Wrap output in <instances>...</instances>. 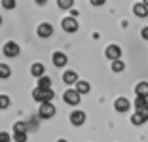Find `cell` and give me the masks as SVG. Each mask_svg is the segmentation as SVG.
Listing matches in <instances>:
<instances>
[{
	"instance_id": "obj_1",
	"label": "cell",
	"mask_w": 148,
	"mask_h": 142,
	"mask_svg": "<svg viewBox=\"0 0 148 142\" xmlns=\"http://www.w3.org/2000/svg\"><path fill=\"white\" fill-rule=\"evenodd\" d=\"M32 97H34V100H38L40 104H48V102H51V99H53V91L49 89V91H40L38 87H36L34 91H32Z\"/></svg>"
},
{
	"instance_id": "obj_2",
	"label": "cell",
	"mask_w": 148,
	"mask_h": 142,
	"mask_svg": "<svg viewBox=\"0 0 148 142\" xmlns=\"http://www.w3.org/2000/svg\"><path fill=\"white\" fill-rule=\"evenodd\" d=\"M53 116H55V106H53L51 102L40 104V108H38V117L40 119H49V117H53Z\"/></svg>"
},
{
	"instance_id": "obj_3",
	"label": "cell",
	"mask_w": 148,
	"mask_h": 142,
	"mask_svg": "<svg viewBox=\"0 0 148 142\" xmlns=\"http://www.w3.org/2000/svg\"><path fill=\"white\" fill-rule=\"evenodd\" d=\"M105 55L114 63V61H120V57H122V49H120V46H116V44H110V46L105 49Z\"/></svg>"
},
{
	"instance_id": "obj_4",
	"label": "cell",
	"mask_w": 148,
	"mask_h": 142,
	"mask_svg": "<svg viewBox=\"0 0 148 142\" xmlns=\"http://www.w3.org/2000/svg\"><path fill=\"white\" fill-rule=\"evenodd\" d=\"M65 102H69V104H72V106H76V104L80 102V93L76 89H69V91H65Z\"/></svg>"
},
{
	"instance_id": "obj_5",
	"label": "cell",
	"mask_w": 148,
	"mask_h": 142,
	"mask_svg": "<svg viewBox=\"0 0 148 142\" xmlns=\"http://www.w3.org/2000/svg\"><path fill=\"white\" fill-rule=\"evenodd\" d=\"M19 44H15V42H8V44H4V55L6 57H17L19 55Z\"/></svg>"
},
{
	"instance_id": "obj_6",
	"label": "cell",
	"mask_w": 148,
	"mask_h": 142,
	"mask_svg": "<svg viewBox=\"0 0 148 142\" xmlns=\"http://www.w3.org/2000/svg\"><path fill=\"white\" fill-rule=\"evenodd\" d=\"M61 27H63V30H66V32H76V30H78V21H76L74 17H65L63 23H61Z\"/></svg>"
},
{
	"instance_id": "obj_7",
	"label": "cell",
	"mask_w": 148,
	"mask_h": 142,
	"mask_svg": "<svg viewBox=\"0 0 148 142\" xmlns=\"http://www.w3.org/2000/svg\"><path fill=\"white\" fill-rule=\"evenodd\" d=\"M84 121H86V114H84L82 110H74V112L70 114V123H72L74 127L84 125Z\"/></svg>"
},
{
	"instance_id": "obj_8",
	"label": "cell",
	"mask_w": 148,
	"mask_h": 142,
	"mask_svg": "<svg viewBox=\"0 0 148 142\" xmlns=\"http://www.w3.org/2000/svg\"><path fill=\"white\" fill-rule=\"evenodd\" d=\"M129 100L125 99V97H118L116 99V102H114V108H116L118 112H127V110H129Z\"/></svg>"
},
{
	"instance_id": "obj_9",
	"label": "cell",
	"mask_w": 148,
	"mask_h": 142,
	"mask_svg": "<svg viewBox=\"0 0 148 142\" xmlns=\"http://www.w3.org/2000/svg\"><path fill=\"white\" fill-rule=\"evenodd\" d=\"M53 34V27L49 25V23H42V25L38 27V36L40 38H48V36Z\"/></svg>"
},
{
	"instance_id": "obj_10",
	"label": "cell",
	"mask_w": 148,
	"mask_h": 142,
	"mask_svg": "<svg viewBox=\"0 0 148 142\" xmlns=\"http://www.w3.org/2000/svg\"><path fill=\"white\" fill-rule=\"evenodd\" d=\"M133 13H135L137 17H146V15H148L146 4H144V2H139V4H135V6H133Z\"/></svg>"
},
{
	"instance_id": "obj_11",
	"label": "cell",
	"mask_w": 148,
	"mask_h": 142,
	"mask_svg": "<svg viewBox=\"0 0 148 142\" xmlns=\"http://www.w3.org/2000/svg\"><path fill=\"white\" fill-rule=\"evenodd\" d=\"M51 61H53V65H55V66H65L66 65V55L61 53V51H55L53 57H51Z\"/></svg>"
},
{
	"instance_id": "obj_12",
	"label": "cell",
	"mask_w": 148,
	"mask_h": 142,
	"mask_svg": "<svg viewBox=\"0 0 148 142\" xmlns=\"http://www.w3.org/2000/svg\"><path fill=\"white\" fill-rule=\"evenodd\" d=\"M63 82L65 83H78V74L74 72V70H66L65 74H63Z\"/></svg>"
},
{
	"instance_id": "obj_13",
	"label": "cell",
	"mask_w": 148,
	"mask_h": 142,
	"mask_svg": "<svg viewBox=\"0 0 148 142\" xmlns=\"http://www.w3.org/2000/svg\"><path fill=\"white\" fill-rule=\"evenodd\" d=\"M38 89L40 91H49L51 89V78H48V76H42L38 80Z\"/></svg>"
},
{
	"instance_id": "obj_14",
	"label": "cell",
	"mask_w": 148,
	"mask_h": 142,
	"mask_svg": "<svg viewBox=\"0 0 148 142\" xmlns=\"http://www.w3.org/2000/svg\"><path fill=\"white\" fill-rule=\"evenodd\" d=\"M135 93H137V97H146V99H148V82H140V83H137Z\"/></svg>"
},
{
	"instance_id": "obj_15",
	"label": "cell",
	"mask_w": 148,
	"mask_h": 142,
	"mask_svg": "<svg viewBox=\"0 0 148 142\" xmlns=\"http://www.w3.org/2000/svg\"><path fill=\"white\" fill-rule=\"evenodd\" d=\"M135 108H137V112H144L148 108V99L146 97H137L135 99Z\"/></svg>"
},
{
	"instance_id": "obj_16",
	"label": "cell",
	"mask_w": 148,
	"mask_h": 142,
	"mask_svg": "<svg viewBox=\"0 0 148 142\" xmlns=\"http://www.w3.org/2000/svg\"><path fill=\"white\" fill-rule=\"evenodd\" d=\"M44 70H46V68H44L42 63H36V65L31 66V74H32V76H36V78H42L44 76Z\"/></svg>"
},
{
	"instance_id": "obj_17",
	"label": "cell",
	"mask_w": 148,
	"mask_h": 142,
	"mask_svg": "<svg viewBox=\"0 0 148 142\" xmlns=\"http://www.w3.org/2000/svg\"><path fill=\"white\" fill-rule=\"evenodd\" d=\"M144 121H146V117H144L143 112H135L133 116H131V123L133 125H143Z\"/></svg>"
},
{
	"instance_id": "obj_18",
	"label": "cell",
	"mask_w": 148,
	"mask_h": 142,
	"mask_svg": "<svg viewBox=\"0 0 148 142\" xmlns=\"http://www.w3.org/2000/svg\"><path fill=\"white\" fill-rule=\"evenodd\" d=\"M76 91H78L80 95L89 93V83H87V82H78V83H76Z\"/></svg>"
},
{
	"instance_id": "obj_19",
	"label": "cell",
	"mask_w": 148,
	"mask_h": 142,
	"mask_svg": "<svg viewBox=\"0 0 148 142\" xmlns=\"http://www.w3.org/2000/svg\"><path fill=\"white\" fill-rule=\"evenodd\" d=\"M10 74H12V68H10L8 65H4V63H2V65H0V78H2V80H6V78H10Z\"/></svg>"
},
{
	"instance_id": "obj_20",
	"label": "cell",
	"mask_w": 148,
	"mask_h": 142,
	"mask_svg": "<svg viewBox=\"0 0 148 142\" xmlns=\"http://www.w3.org/2000/svg\"><path fill=\"white\" fill-rule=\"evenodd\" d=\"M13 131H15V133H27V125L23 123V121H17V123L13 125Z\"/></svg>"
},
{
	"instance_id": "obj_21",
	"label": "cell",
	"mask_w": 148,
	"mask_h": 142,
	"mask_svg": "<svg viewBox=\"0 0 148 142\" xmlns=\"http://www.w3.org/2000/svg\"><path fill=\"white\" fill-rule=\"evenodd\" d=\"M123 68H125V65H123L122 61H114V63H112V70H114V72H122Z\"/></svg>"
},
{
	"instance_id": "obj_22",
	"label": "cell",
	"mask_w": 148,
	"mask_h": 142,
	"mask_svg": "<svg viewBox=\"0 0 148 142\" xmlns=\"http://www.w3.org/2000/svg\"><path fill=\"white\" fill-rule=\"evenodd\" d=\"M57 6H59V8H63V10H69L70 6H72V0H59V2H57Z\"/></svg>"
},
{
	"instance_id": "obj_23",
	"label": "cell",
	"mask_w": 148,
	"mask_h": 142,
	"mask_svg": "<svg viewBox=\"0 0 148 142\" xmlns=\"http://www.w3.org/2000/svg\"><path fill=\"white\" fill-rule=\"evenodd\" d=\"M8 106H10V97L0 95V108H8Z\"/></svg>"
},
{
	"instance_id": "obj_24",
	"label": "cell",
	"mask_w": 148,
	"mask_h": 142,
	"mask_svg": "<svg viewBox=\"0 0 148 142\" xmlns=\"http://www.w3.org/2000/svg\"><path fill=\"white\" fill-rule=\"evenodd\" d=\"M13 140L15 142H27V133H15L13 134Z\"/></svg>"
},
{
	"instance_id": "obj_25",
	"label": "cell",
	"mask_w": 148,
	"mask_h": 142,
	"mask_svg": "<svg viewBox=\"0 0 148 142\" xmlns=\"http://www.w3.org/2000/svg\"><path fill=\"white\" fill-rule=\"evenodd\" d=\"M2 6H4L6 10H12L13 6H15V0H2Z\"/></svg>"
},
{
	"instance_id": "obj_26",
	"label": "cell",
	"mask_w": 148,
	"mask_h": 142,
	"mask_svg": "<svg viewBox=\"0 0 148 142\" xmlns=\"http://www.w3.org/2000/svg\"><path fill=\"white\" fill-rule=\"evenodd\" d=\"M0 142H10V134L8 133H0Z\"/></svg>"
},
{
	"instance_id": "obj_27",
	"label": "cell",
	"mask_w": 148,
	"mask_h": 142,
	"mask_svg": "<svg viewBox=\"0 0 148 142\" xmlns=\"http://www.w3.org/2000/svg\"><path fill=\"white\" fill-rule=\"evenodd\" d=\"M140 36H143L144 40H148V27H144V29H143V32H140Z\"/></svg>"
},
{
	"instance_id": "obj_28",
	"label": "cell",
	"mask_w": 148,
	"mask_h": 142,
	"mask_svg": "<svg viewBox=\"0 0 148 142\" xmlns=\"http://www.w3.org/2000/svg\"><path fill=\"white\" fill-rule=\"evenodd\" d=\"M57 142H66V140H63V138H61V140H57Z\"/></svg>"
},
{
	"instance_id": "obj_29",
	"label": "cell",
	"mask_w": 148,
	"mask_h": 142,
	"mask_svg": "<svg viewBox=\"0 0 148 142\" xmlns=\"http://www.w3.org/2000/svg\"><path fill=\"white\" fill-rule=\"evenodd\" d=\"M144 4H146V8H148V0H146V2H144Z\"/></svg>"
},
{
	"instance_id": "obj_30",
	"label": "cell",
	"mask_w": 148,
	"mask_h": 142,
	"mask_svg": "<svg viewBox=\"0 0 148 142\" xmlns=\"http://www.w3.org/2000/svg\"><path fill=\"white\" fill-rule=\"evenodd\" d=\"M0 25H2V17H0Z\"/></svg>"
},
{
	"instance_id": "obj_31",
	"label": "cell",
	"mask_w": 148,
	"mask_h": 142,
	"mask_svg": "<svg viewBox=\"0 0 148 142\" xmlns=\"http://www.w3.org/2000/svg\"><path fill=\"white\" fill-rule=\"evenodd\" d=\"M0 110H2V108H0Z\"/></svg>"
}]
</instances>
